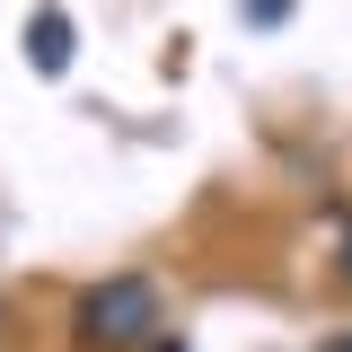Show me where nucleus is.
<instances>
[{
    "label": "nucleus",
    "instance_id": "3",
    "mask_svg": "<svg viewBox=\"0 0 352 352\" xmlns=\"http://www.w3.org/2000/svg\"><path fill=\"white\" fill-rule=\"evenodd\" d=\"M282 9H291V0H247V18H256V27H273Z\"/></svg>",
    "mask_w": 352,
    "mask_h": 352
},
{
    "label": "nucleus",
    "instance_id": "5",
    "mask_svg": "<svg viewBox=\"0 0 352 352\" xmlns=\"http://www.w3.org/2000/svg\"><path fill=\"white\" fill-rule=\"evenodd\" d=\"M150 352H185V344H176V335H159V344H150Z\"/></svg>",
    "mask_w": 352,
    "mask_h": 352
},
{
    "label": "nucleus",
    "instance_id": "1",
    "mask_svg": "<svg viewBox=\"0 0 352 352\" xmlns=\"http://www.w3.org/2000/svg\"><path fill=\"white\" fill-rule=\"evenodd\" d=\"M80 344L97 352H124V344H159V282L150 273H106L80 291Z\"/></svg>",
    "mask_w": 352,
    "mask_h": 352
},
{
    "label": "nucleus",
    "instance_id": "4",
    "mask_svg": "<svg viewBox=\"0 0 352 352\" xmlns=\"http://www.w3.org/2000/svg\"><path fill=\"white\" fill-rule=\"evenodd\" d=\"M335 273H344V282H352V229H344V264H335Z\"/></svg>",
    "mask_w": 352,
    "mask_h": 352
},
{
    "label": "nucleus",
    "instance_id": "6",
    "mask_svg": "<svg viewBox=\"0 0 352 352\" xmlns=\"http://www.w3.org/2000/svg\"><path fill=\"white\" fill-rule=\"evenodd\" d=\"M326 352H352V335H344V344H326Z\"/></svg>",
    "mask_w": 352,
    "mask_h": 352
},
{
    "label": "nucleus",
    "instance_id": "2",
    "mask_svg": "<svg viewBox=\"0 0 352 352\" xmlns=\"http://www.w3.org/2000/svg\"><path fill=\"white\" fill-rule=\"evenodd\" d=\"M71 53H80L71 18H62V9H36V18H27V62H36L44 80H62V71H71Z\"/></svg>",
    "mask_w": 352,
    "mask_h": 352
}]
</instances>
